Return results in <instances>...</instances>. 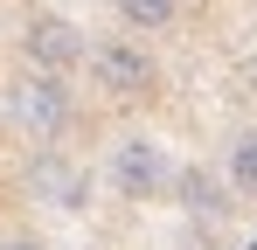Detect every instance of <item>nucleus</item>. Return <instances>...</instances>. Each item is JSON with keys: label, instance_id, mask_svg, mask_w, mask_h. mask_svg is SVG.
Wrapping results in <instances>:
<instances>
[{"label": "nucleus", "instance_id": "1a4fd4ad", "mask_svg": "<svg viewBox=\"0 0 257 250\" xmlns=\"http://www.w3.org/2000/svg\"><path fill=\"white\" fill-rule=\"evenodd\" d=\"M0 250H42V243H28V236H14V243H0Z\"/></svg>", "mask_w": 257, "mask_h": 250}, {"label": "nucleus", "instance_id": "f03ea898", "mask_svg": "<svg viewBox=\"0 0 257 250\" xmlns=\"http://www.w3.org/2000/svg\"><path fill=\"white\" fill-rule=\"evenodd\" d=\"M7 104H14V125L35 132V139H56L70 125V90H63V77H42V70H28V77L14 83Z\"/></svg>", "mask_w": 257, "mask_h": 250}, {"label": "nucleus", "instance_id": "20e7f679", "mask_svg": "<svg viewBox=\"0 0 257 250\" xmlns=\"http://www.w3.org/2000/svg\"><path fill=\"white\" fill-rule=\"evenodd\" d=\"M28 70H42V77H63L70 63H84V35L63 21V14H42V21H28Z\"/></svg>", "mask_w": 257, "mask_h": 250}, {"label": "nucleus", "instance_id": "423d86ee", "mask_svg": "<svg viewBox=\"0 0 257 250\" xmlns=\"http://www.w3.org/2000/svg\"><path fill=\"white\" fill-rule=\"evenodd\" d=\"M229 195L257 202V132H243V139L229 146Z\"/></svg>", "mask_w": 257, "mask_h": 250}, {"label": "nucleus", "instance_id": "7ed1b4c3", "mask_svg": "<svg viewBox=\"0 0 257 250\" xmlns=\"http://www.w3.org/2000/svg\"><path fill=\"white\" fill-rule=\"evenodd\" d=\"M111 181H118V195H132V202H153V195L167 188V146L146 139V132L118 139V146H111Z\"/></svg>", "mask_w": 257, "mask_h": 250}, {"label": "nucleus", "instance_id": "39448f33", "mask_svg": "<svg viewBox=\"0 0 257 250\" xmlns=\"http://www.w3.org/2000/svg\"><path fill=\"white\" fill-rule=\"evenodd\" d=\"M181 202L195 208V215H229V195H222V181H215L209 167H188V174H181Z\"/></svg>", "mask_w": 257, "mask_h": 250}, {"label": "nucleus", "instance_id": "0eeeda50", "mask_svg": "<svg viewBox=\"0 0 257 250\" xmlns=\"http://www.w3.org/2000/svg\"><path fill=\"white\" fill-rule=\"evenodd\" d=\"M118 21L139 28V35H153V28H167V21H174V0H118Z\"/></svg>", "mask_w": 257, "mask_h": 250}, {"label": "nucleus", "instance_id": "6e6552de", "mask_svg": "<svg viewBox=\"0 0 257 250\" xmlns=\"http://www.w3.org/2000/svg\"><path fill=\"white\" fill-rule=\"evenodd\" d=\"M35 181H42V188H56V202H63V208H77V202H84V181H77V174H63L56 160L35 167Z\"/></svg>", "mask_w": 257, "mask_h": 250}, {"label": "nucleus", "instance_id": "f257e3e1", "mask_svg": "<svg viewBox=\"0 0 257 250\" xmlns=\"http://www.w3.org/2000/svg\"><path fill=\"white\" fill-rule=\"evenodd\" d=\"M84 56H90L97 90H111V97H153V83H160L153 56H146L139 42H97V49H84Z\"/></svg>", "mask_w": 257, "mask_h": 250}]
</instances>
